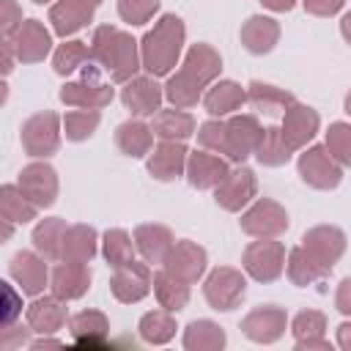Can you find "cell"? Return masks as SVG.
<instances>
[{
	"mask_svg": "<svg viewBox=\"0 0 351 351\" xmlns=\"http://www.w3.org/2000/svg\"><path fill=\"white\" fill-rule=\"evenodd\" d=\"M219 71H222L219 52L211 44L197 41V44H192L186 49L184 63L176 69V74L167 77V82H165V99L173 107L189 110L214 85V80L219 77Z\"/></svg>",
	"mask_w": 351,
	"mask_h": 351,
	"instance_id": "obj_1",
	"label": "cell"
},
{
	"mask_svg": "<svg viewBox=\"0 0 351 351\" xmlns=\"http://www.w3.org/2000/svg\"><path fill=\"white\" fill-rule=\"evenodd\" d=\"M90 63H96L112 82L123 85L143 69L140 41L115 25H99L90 36Z\"/></svg>",
	"mask_w": 351,
	"mask_h": 351,
	"instance_id": "obj_2",
	"label": "cell"
},
{
	"mask_svg": "<svg viewBox=\"0 0 351 351\" xmlns=\"http://www.w3.org/2000/svg\"><path fill=\"white\" fill-rule=\"evenodd\" d=\"M186 41V25L176 14H162L154 27L140 38L143 69L151 77H170L181 60Z\"/></svg>",
	"mask_w": 351,
	"mask_h": 351,
	"instance_id": "obj_3",
	"label": "cell"
},
{
	"mask_svg": "<svg viewBox=\"0 0 351 351\" xmlns=\"http://www.w3.org/2000/svg\"><path fill=\"white\" fill-rule=\"evenodd\" d=\"M63 118L52 110L30 115L19 129V143L30 159H47L60 148Z\"/></svg>",
	"mask_w": 351,
	"mask_h": 351,
	"instance_id": "obj_4",
	"label": "cell"
},
{
	"mask_svg": "<svg viewBox=\"0 0 351 351\" xmlns=\"http://www.w3.org/2000/svg\"><path fill=\"white\" fill-rule=\"evenodd\" d=\"M241 269L255 282H274L285 271V244L277 239H255L241 252Z\"/></svg>",
	"mask_w": 351,
	"mask_h": 351,
	"instance_id": "obj_5",
	"label": "cell"
},
{
	"mask_svg": "<svg viewBox=\"0 0 351 351\" xmlns=\"http://www.w3.org/2000/svg\"><path fill=\"white\" fill-rule=\"evenodd\" d=\"M296 173L307 186L321 189V192L337 189L343 181V165L326 151V145L302 148V154L296 159Z\"/></svg>",
	"mask_w": 351,
	"mask_h": 351,
	"instance_id": "obj_6",
	"label": "cell"
},
{
	"mask_svg": "<svg viewBox=\"0 0 351 351\" xmlns=\"http://www.w3.org/2000/svg\"><path fill=\"white\" fill-rule=\"evenodd\" d=\"M247 296V277L233 266H217L203 280V299L217 313H230Z\"/></svg>",
	"mask_w": 351,
	"mask_h": 351,
	"instance_id": "obj_7",
	"label": "cell"
},
{
	"mask_svg": "<svg viewBox=\"0 0 351 351\" xmlns=\"http://www.w3.org/2000/svg\"><path fill=\"white\" fill-rule=\"evenodd\" d=\"M288 225L291 219L285 206H280L271 197H255L241 211V219H239V228L252 239H277L288 230Z\"/></svg>",
	"mask_w": 351,
	"mask_h": 351,
	"instance_id": "obj_8",
	"label": "cell"
},
{
	"mask_svg": "<svg viewBox=\"0 0 351 351\" xmlns=\"http://www.w3.org/2000/svg\"><path fill=\"white\" fill-rule=\"evenodd\" d=\"M261 132H263V126L255 115H250V112L230 115L225 121V154L222 156L233 165H244L255 154Z\"/></svg>",
	"mask_w": 351,
	"mask_h": 351,
	"instance_id": "obj_9",
	"label": "cell"
},
{
	"mask_svg": "<svg viewBox=\"0 0 351 351\" xmlns=\"http://www.w3.org/2000/svg\"><path fill=\"white\" fill-rule=\"evenodd\" d=\"M258 195V178L255 170H250L247 165H236L228 170V176L214 186V200L219 208L236 214L241 208H247Z\"/></svg>",
	"mask_w": 351,
	"mask_h": 351,
	"instance_id": "obj_10",
	"label": "cell"
},
{
	"mask_svg": "<svg viewBox=\"0 0 351 351\" xmlns=\"http://www.w3.org/2000/svg\"><path fill=\"white\" fill-rule=\"evenodd\" d=\"M60 101L66 107H80V110H101L112 101L115 96V88L104 80H99V74L90 69L82 74V80H74V82H66L60 88Z\"/></svg>",
	"mask_w": 351,
	"mask_h": 351,
	"instance_id": "obj_11",
	"label": "cell"
},
{
	"mask_svg": "<svg viewBox=\"0 0 351 351\" xmlns=\"http://www.w3.org/2000/svg\"><path fill=\"white\" fill-rule=\"evenodd\" d=\"M165 99V85L156 82L151 74H137L123 82L121 88V101L134 118H154L162 110Z\"/></svg>",
	"mask_w": 351,
	"mask_h": 351,
	"instance_id": "obj_12",
	"label": "cell"
},
{
	"mask_svg": "<svg viewBox=\"0 0 351 351\" xmlns=\"http://www.w3.org/2000/svg\"><path fill=\"white\" fill-rule=\"evenodd\" d=\"M346 233L337 225H315L310 230H304L302 236V250L326 271L335 269V263L343 258L346 252Z\"/></svg>",
	"mask_w": 351,
	"mask_h": 351,
	"instance_id": "obj_13",
	"label": "cell"
},
{
	"mask_svg": "<svg viewBox=\"0 0 351 351\" xmlns=\"http://www.w3.org/2000/svg\"><path fill=\"white\" fill-rule=\"evenodd\" d=\"M110 291L121 304H137L143 302L151 291H154V274L148 269V263H137L129 261L123 266H118L110 277Z\"/></svg>",
	"mask_w": 351,
	"mask_h": 351,
	"instance_id": "obj_14",
	"label": "cell"
},
{
	"mask_svg": "<svg viewBox=\"0 0 351 351\" xmlns=\"http://www.w3.org/2000/svg\"><path fill=\"white\" fill-rule=\"evenodd\" d=\"M285 329H288V315L277 304H258L241 318L244 337L252 343H261V346L277 343L285 335Z\"/></svg>",
	"mask_w": 351,
	"mask_h": 351,
	"instance_id": "obj_15",
	"label": "cell"
},
{
	"mask_svg": "<svg viewBox=\"0 0 351 351\" xmlns=\"http://www.w3.org/2000/svg\"><path fill=\"white\" fill-rule=\"evenodd\" d=\"M19 189L38 206V208H49L55 206L58 200V192H60V181H58V173L49 162H30L19 170V178H16Z\"/></svg>",
	"mask_w": 351,
	"mask_h": 351,
	"instance_id": "obj_16",
	"label": "cell"
},
{
	"mask_svg": "<svg viewBox=\"0 0 351 351\" xmlns=\"http://www.w3.org/2000/svg\"><path fill=\"white\" fill-rule=\"evenodd\" d=\"M8 274L25 296H41L44 288L49 285L47 258L36 250H19L8 263Z\"/></svg>",
	"mask_w": 351,
	"mask_h": 351,
	"instance_id": "obj_17",
	"label": "cell"
},
{
	"mask_svg": "<svg viewBox=\"0 0 351 351\" xmlns=\"http://www.w3.org/2000/svg\"><path fill=\"white\" fill-rule=\"evenodd\" d=\"M104 0H55L49 5V25L52 33L60 38H71L74 33H80L88 22H93L96 8Z\"/></svg>",
	"mask_w": 351,
	"mask_h": 351,
	"instance_id": "obj_18",
	"label": "cell"
},
{
	"mask_svg": "<svg viewBox=\"0 0 351 351\" xmlns=\"http://www.w3.org/2000/svg\"><path fill=\"white\" fill-rule=\"evenodd\" d=\"M162 269H167V271L176 274L178 280L195 285V282L206 274V269H208V255H206V250H203L197 241L181 239V241H176L173 250L167 252Z\"/></svg>",
	"mask_w": 351,
	"mask_h": 351,
	"instance_id": "obj_19",
	"label": "cell"
},
{
	"mask_svg": "<svg viewBox=\"0 0 351 351\" xmlns=\"http://www.w3.org/2000/svg\"><path fill=\"white\" fill-rule=\"evenodd\" d=\"M280 129H282V137H285L288 148H291V151H302V148H307V143L318 134V129H321V115H318L313 107H307V104H302V101H293V104L282 112Z\"/></svg>",
	"mask_w": 351,
	"mask_h": 351,
	"instance_id": "obj_20",
	"label": "cell"
},
{
	"mask_svg": "<svg viewBox=\"0 0 351 351\" xmlns=\"http://www.w3.org/2000/svg\"><path fill=\"white\" fill-rule=\"evenodd\" d=\"M186 159L189 148L181 140H159V145L151 148L145 167L156 181H176L186 173Z\"/></svg>",
	"mask_w": 351,
	"mask_h": 351,
	"instance_id": "obj_21",
	"label": "cell"
},
{
	"mask_svg": "<svg viewBox=\"0 0 351 351\" xmlns=\"http://www.w3.org/2000/svg\"><path fill=\"white\" fill-rule=\"evenodd\" d=\"M25 321L36 335H55L66 326L69 313H66V302L55 293H44V296H33V302L25 310Z\"/></svg>",
	"mask_w": 351,
	"mask_h": 351,
	"instance_id": "obj_22",
	"label": "cell"
},
{
	"mask_svg": "<svg viewBox=\"0 0 351 351\" xmlns=\"http://www.w3.org/2000/svg\"><path fill=\"white\" fill-rule=\"evenodd\" d=\"M11 41L19 63H41L52 52V33L44 27L41 19H25Z\"/></svg>",
	"mask_w": 351,
	"mask_h": 351,
	"instance_id": "obj_23",
	"label": "cell"
},
{
	"mask_svg": "<svg viewBox=\"0 0 351 351\" xmlns=\"http://www.w3.org/2000/svg\"><path fill=\"white\" fill-rule=\"evenodd\" d=\"M49 288L55 296H60L63 302H74L82 299L90 288V269L88 263H74V261H60L52 274H49Z\"/></svg>",
	"mask_w": 351,
	"mask_h": 351,
	"instance_id": "obj_24",
	"label": "cell"
},
{
	"mask_svg": "<svg viewBox=\"0 0 351 351\" xmlns=\"http://www.w3.org/2000/svg\"><path fill=\"white\" fill-rule=\"evenodd\" d=\"M230 165L217 156L214 151H189V159H186V181L195 186V189H214L225 176H228Z\"/></svg>",
	"mask_w": 351,
	"mask_h": 351,
	"instance_id": "obj_25",
	"label": "cell"
},
{
	"mask_svg": "<svg viewBox=\"0 0 351 351\" xmlns=\"http://www.w3.org/2000/svg\"><path fill=\"white\" fill-rule=\"evenodd\" d=\"M134 247L140 252V258L145 263H156L162 266L167 252L173 250L176 239H173V230L167 225H156V222H143L134 228Z\"/></svg>",
	"mask_w": 351,
	"mask_h": 351,
	"instance_id": "obj_26",
	"label": "cell"
},
{
	"mask_svg": "<svg viewBox=\"0 0 351 351\" xmlns=\"http://www.w3.org/2000/svg\"><path fill=\"white\" fill-rule=\"evenodd\" d=\"M239 38H241V47L250 55H266L280 41V22L274 16H266V14H252L241 25Z\"/></svg>",
	"mask_w": 351,
	"mask_h": 351,
	"instance_id": "obj_27",
	"label": "cell"
},
{
	"mask_svg": "<svg viewBox=\"0 0 351 351\" xmlns=\"http://www.w3.org/2000/svg\"><path fill=\"white\" fill-rule=\"evenodd\" d=\"M247 104V88H241L236 80H219L203 93V110L211 118L233 115Z\"/></svg>",
	"mask_w": 351,
	"mask_h": 351,
	"instance_id": "obj_28",
	"label": "cell"
},
{
	"mask_svg": "<svg viewBox=\"0 0 351 351\" xmlns=\"http://www.w3.org/2000/svg\"><path fill=\"white\" fill-rule=\"evenodd\" d=\"M291 335L299 351H313V348H332L326 340V315L318 310H302L291 321Z\"/></svg>",
	"mask_w": 351,
	"mask_h": 351,
	"instance_id": "obj_29",
	"label": "cell"
},
{
	"mask_svg": "<svg viewBox=\"0 0 351 351\" xmlns=\"http://www.w3.org/2000/svg\"><path fill=\"white\" fill-rule=\"evenodd\" d=\"M115 145L129 159H143L154 148V129L143 118H129L115 129Z\"/></svg>",
	"mask_w": 351,
	"mask_h": 351,
	"instance_id": "obj_30",
	"label": "cell"
},
{
	"mask_svg": "<svg viewBox=\"0 0 351 351\" xmlns=\"http://www.w3.org/2000/svg\"><path fill=\"white\" fill-rule=\"evenodd\" d=\"M151 129H154V137H159V140H181V143H186L197 132V123L186 110L170 104L167 110H159L154 115Z\"/></svg>",
	"mask_w": 351,
	"mask_h": 351,
	"instance_id": "obj_31",
	"label": "cell"
},
{
	"mask_svg": "<svg viewBox=\"0 0 351 351\" xmlns=\"http://www.w3.org/2000/svg\"><path fill=\"white\" fill-rule=\"evenodd\" d=\"M66 219L60 217H44L36 222L33 233H30V241H33V250L41 252L47 261H60L63 258V239H66Z\"/></svg>",
	"mask_w": 351,
	"mask_h": 351,
	"instance_id": "obj_32",
	"label": "cell"
},
{
	"mask_svg": "<svg viewBox=\"0 0 351 351\" xmlns=\"http://www.w3.org/2000/svg\"><path fill=\"white\" fill-rule=\"evenodd\" d=\"M69 332L77 346H101L110 335V321L101 310H80L69 318Z\"/></svg>",
	"mask_w": 351,
	"mask_h": 351,
	"instance_id": "obj_33",
	"label": "cell"
},
{
	"mask_svg": "<svg viewBox=\"0 0 351 351\" xmlns=\"http://www.w3.org/2000/svg\"><path fill=\"white\" fill-rule=\"evenodd\" d=\"M99 233L90 225H69L66 239H63V258L60 261H74V263H90L99 252Z\"/></svg>",
	"mask_w": 351,
	"mask_h": 351,
	"instance_id": "obj_34",
	"label": "cell"
},
{
	"mask_svg": "<svg viewBox=\"0 0 351 351\" xmlns=\"http://www.w3.org/2000/svg\"><path fill=\"white\" fill-rule=\"evenodd\" d=\"M181 343L186 351H222L228 346V335L217 321L197 318V321L186 324Z\"/></svg>",
	"mask_w": 351,
	"mask_h": 351,
	"instance_id": "obj_35",
	"label": "cell"
},
{
	"mask_svg": "<svg viewBox=\"0 0 351 351\" xmlns=\"http://www.w3.org/2000/svg\"><path fill=\"white\" fill-rule=\"evenodd\" d=\"M247 101H250L255 110L266 112V115H282V112L296 101V96L288 93V90H282V88H277V85L252 80V82L247 85Z\"/></svg>",
	"mask_w": 351,
	"mask_h": 351,
	"instance_id": "obj_36",
	"label": "cell"
},
{
	"mask_svg": "<svg viewBox=\"0 0 351 351\" xmlns=\"http://www.w3.org/2000/svg\"><path fill=\"white\" fill-rule=\"evenodd\" d=\"M176 329H178L176 326V313H170L165 307L148 310L140 318V324H137V335L148 346H165V343H170L176 337Z\"/></svg>",
	"mask_w": 351,
	"mask_h": 351,
	"instance_id": "obj_37",
	"label": "cell"
},
{
	"mask_svg": "<svg viewBox=\"0 0 351 351\" xmlns=\"http://www.w3.org/2000/svg\"><path fill=\"white\" fill-rule=\"evenodd\" d=\"M41 208L19 189V184H3L0 186V217L14 222V225H25L30 219H36Z\"/></svg>",
	"mask_w": 351,
	"mask_h": 351,
	"instance_id": "obj_38",
	"label": "cell"
},
{
	"mask_svg": "<svg viewBox=\"0 0 351 351\" xmlns=\"http://www.w3.org/2000/svg\"><path fill=\"white\" fill-rule=\"evenodd\" d=\"M154 296H156L159 307H165L170 313H178L189 304V282L178 280L167 269H159L154 274Z\"/></svg>",
	"mask_w": 351,
	"mask_h": 351,
	"instance_id": "obj_39",
	"label": "cell"
},
{
	"mask_svg": "<svg viewBox=\"0 0 351 351\" xmlns=\"http://www.w3.org/2000/svg\"><path fill=\"white\" fill-rule=\"evenodd\" d=\"M291 148H288V143H285V137H282V129L280 126H266L263 132H261V140H258V145H255V159L263 165V167H282L288 159H291Z\"/></svg>",
	"mask_w": 351,
	"mask_h": 351,
	"instance_id": "obj_40",
	"label": "cell"
},
{
	"mask_svg": "<svg viewBox=\"0 0 351 351\" xmlns=\"http://www.w3.org/2000/svg\"><path fill=\"white\" fill-rule=\"evenodd\" d=\"M285 274H288V280H291L293 285L307 288V285L324 280L329 271L321 269V266L302 250V244H299V247H293V250L288 252V258H285Z\"/></svg>",
	"mask_w": 351,
	"mask_h": 351,
	"instance_id": "obj_41",
	"label": "cell"
},
{
	"mask_svg": "<svg viewBox=\"0 0 351 351\" xmlns=\"http://www.w3.org/2000/svg\"><path fill=\"white\" fill-rule=\"evenodd\" d=\"M85 63H90V44L88 41H80V38H63V44L52 55V69L60 77L74 74Z\"/></svg>",
	"mask_w": 351,
	"mask_h": 351,
	"instance_id": "obj_42",
	"label": "cell"
},
{
	"mask_svg": "<svg viewBox=\"0 0 351 351\" xmlns=\"http://www.w3.org/2000/svg\"><path fill=\"white\" fill-rule=\"evenodd\" d=\"M134 252H137L134 236H129L123 228H110V230H104V236H101V255H104V261H107L112 269H118V266L134 261Z\"/></svg>",
	"mask_w": 351,
	"mask_h": 351,
	"instance_id": "obj_43",
	"label": "cell"
},
{
	"mask_svg": "<svg viewBox=\"0 0 351 351\" xmlns=\"http://www.w3.org/2000/svg\"><path fill=\"white\" fill-rule=\"evenodd\" d=\"M101 115L99 110H71L63 115V134L69 143H82L88 137H93V132L99 129Z\"/></svg>",
	"mask_w": 351,
	"mask_h": 351,
	"instance_id": "obj_44",
	"label": "cell"
},
{
	"mask_svg": "<svg viewBox=\"0 0 351 351\" xmlns=\"http://www.w3.org/2000/svg\"><path fill=\"white\" fill-rule=\"evenodd\" d=\"M324 145H326V151H329L343 167H351V123H348V121H335V123H329L326 137H324Z\"/></svg>",
	"mask_w": 351,
	"mask_h": 351,
	"instance_id": "obj_45",
	"label": "cell"
},
{
	"mask_svg": "<svg viewBox=\"0 0 351 351\" xmlns=\"http://www.w3.org/2000/svg\"><path fill=\"white\" fill-rule=\"evenodd\" d=\"M156 11H159V0H118V16L132 27L151 22Z\"/></svg>",
	"mask_w": 351,
	"mask_h": 351,
	"instance_id": "obj_46",
	"label": "cell"
},
{
	"mask_svg": "<svg viewBox=\"0 0 351 351\" xmlns=\"http://www.w3.org/2000/svg\"><path fill=\"white\" fill-rule=\"evenodd\" d=\"M195 134H197L200 148L214 151V154H225V121H222V118L203 121Z\"/></svg>",
	"mask_w": 351,
	"mask_h": 351,
	"instance_id": "obj_47",
	"label": "cell"
},
{
	"mask_svg": "<svg viewBox=\"0 0 351 351\" xmlns=\"http://www.w3.org/2000/svg\"><path fill=\"white\" fill-rule=\"evenodd\" d=\"M22 8L16 5V0H3L0 3V30H3V38H11L19 25H22Z\"/></svg>",
	"mask_w": 351,
	"mask_h": 351,
	"instance_id": "obj_48",
	"label": "cell"
},
{
	"mask_svg": "<svg viewBox=\"0 0 351 351\" xmlns=\"http://www.w3.org/2000/svg\"><path fill=\"white\" fill-rule=\"evenodd\" d=\"M302 5L313 16H335L346 5V0H302Z\"/></svg>",
	"mask_w": 351,
	"mask_h": 351,
	"instance_id": "obj_49",
	"label": "cell"
},
{
	"mask_svg": "<svg viewBox=\"0 0 351 351\" xmlns=\"http://www.w3.org/2000/svg\"><path fill=\"white\" fill-rule=\"evenodd\" d=\"M335 307L337 313H343L346 318H351V277H343L337 291H335Z\"/></svg>",
	"mask_w": 351,
	"mask_h": 351,
	"instance_id": "obj_50",
	"label": "cell"
},
{
	"mask_svg": "<svg viewBox=\"0 0 351 351\" xmlns=\"http://www.w3.org/2000/svg\"><path fill=\"white\" fill-rule=\"evenodd\" d=\"M16 49H14V41L11 38H3V77H8L16 66Z\"/></svg>",
	"mask_w": 351,
	"mask_h": 351,
	"instance_id": "obj_51",
	"label": "cell"
},
{
	"mask_svg": "<svg viewBox=\"0 0 351 351\" xmlns=\"http://www.w3.org/2000/svg\"><path fill=\"white\" fill-rule=\"evenodd\" d=\"M27 332H33V329L27 326V329H22V332H14L11 326H5V332H3V348H11V346H16V343H27Z\"/></svg>",
	"mask_w": 351,
	"mask_h": 351,
	"instance_id": "obj_52",
	"label": "cell"
},
{
	"mask_svg": "<svg viewBox=\"0 0 351 351\" xmlns=\"http://www.w3.org/2000/svg\"><path fill=\"white\" fill-rule=\"evenodd\" d=\"M261 5L269 8V11H274V14H288L296 5V0H261Z\"/></svg>",
	"mask_w": 351,
	"mask_h": 351,
	"instance_id": "obj_53",
	"label": "cell"
},
{
	"mask_svg": "<svg viewBox=\"0 0 351 351\" xmlns=\"http://www.w3.org/2000/svg\"><path fill=\"white\" fill-rule=\"evenodd\" d=\"M337 346L343 351H351V321H343L337 326Z\"/></svg>",
	"mask_w": 351,
	"mask_h": 351,
	"instance_id": "obj_54",
	"label": "cell"
},
{
	"mask_svg": "<svg viewBox=\"0 0 351 351\" xmlns=\"http://www.w3.org/2000/svg\"><path fill=\"white\" fill-rule=\"evenodd\" d=\"M60 346H63V343H60V340H55L52 335H41L38 340H33V343H30V348H36V351H41V348H60Z\"/></svg>",
	"mask_w": 351,
	"mask_h": 351,
	"instance_id": "obj_55",
	"label": "cell"
},
{
	"mask_svg": "<svg viewBox=\"0 0 351 351\" xmlns=\"http://www.w3.org/2000/svg\"><path fill=\"white\" fill-rule=\"evenodd\" d=\"M5 302H8V310H5V324H11V321L19 315V310H16V307H11V304H14V291H11L8 285H5Z\"/></svg>",
	"mask_w": 351,
	"mask_h": 351,
	"instance_id": "obj_56",
	"label": "cell"
},
{
	"mask_svg": "<svg viewBox=\"0 0 351 351\" xmlns=\"http://www.w3.org/2000/svg\"><path fill=\"white\" fill-rule=\"evenodd\" d=\"M340 36L346 38V44H351V11L343 14V19H340Z\"/></svg>",
	"mask_w": 351,
	"mask_h": 351,
	"instance_id": "obj_57",
	"label": "cell"
},
{
	"mask_svg": "<svg viewBox=\"0 0 351 351\" xmlns=\"http://www.w3.org/2000/svg\"><path fill=\"white\" fill-rule=\"evenodd\" d=\"M11 233H14V222L3 219V241H8V239H11Z\"/></svg>",
	"mask_w": 351,
	"mask_h": 351,
	"instance_id": "obj_58",
	"label": "cell"
},
{
	"mask_svg": "<svg viewBox=\"0 0 351 351\" xmlns=\"http://www.w3.org/2000/svg\"><path fill=\"white\" fill-rule=\"evenodd\" d=\"M343 110H346V112H348V115H351V90H348V93H346V101H343Z\"/></svg>",
	"mask_w": 351,
	"mask_h": 351,
	"instance_id": "obj_59",
	"label": "cell"
},
{
	"mask_svg": "<svg viewBox=\"0 0 351 351\" xmlns=\"http://www.w3.org/2000/svg\"><path fill=\"white\" fill-rule=\"evenodd\" d=\"M30 3H36V5H44V3H52V0H30Z\"/></svg>",
	"mask_w": 351,
	"mask_h": 351,
	"instance_id": "obj_60",
	"label": "cell"
}]
</instances>
